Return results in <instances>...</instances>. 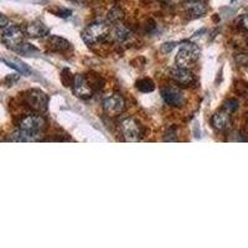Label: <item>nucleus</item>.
I'll list each match as a JSON object with an SVG mask.
<instances>
[{"label": "nucleus", "instance_id": "2eb2a0df", "mask_svg": "<svg viewBox=\"0 0 248 248\" xmlns=\"http://www.w3.org/2000/svg\"><path fill=\"white\" fill-rule=\"evenodd\" d=\"M110 36L112 39L116 41L117 44H123L124 41H127L130 36V31L129 29L125 28L122 24H116V26L113 28L112 32H110Z\"/></svg>", "mask_w": 248, "mask_h": 248}, {"label": "nucleus", "instance_id": "7ed1b4c3", "mask_svg": "<svg viewBox=\"0 0 248 248\" xmlns=\"http://www.w3.org/2000/svg\"><path fill=\"white\" fill-rule=\"evenodd\" d=\"M24 103L36 113H45L48 107V97L45 92L37 88H32L24 93Z\"/></svg>", "mask_w": 248, "mask_h": 248}, {"label": "nucleus", "instance_id": "dca6fc26", "mask_svg": "<svg viewBox=\"0 0 248 248\" xmlns=\"http://www.w3.org/2000/svg\"><path fill=\"white\" fill-rule=\"evenodd\" d=\"M3 62H4V63H6V65L9 66V67L14 68V70H16L17 72L25 75V76H30V75H31L30 67H29L28 65H25L24 62L19 61V60H15V59L6 60V59H3Z\"/></svg>", "mask_w": 248, "mask_h": 248}, {"label": "nucleus", "instance_id": "f257e3e1", "mask_svg": "<svg viewBox=\"0 0 248 248\" xmlns=\"http://www.w3.org/2000/svg\"><path fill=\"white\" fill-rule=\"evenodd\" d=\"M47 122L41 113H32L23 117L19 122V128L9 137V141H39L45 134Z\"/></svg>", "mask_w": 248, "mask_h": 248}, {"label": "nucleus", "instance_id": "cd10ccee", "mask_svg": "<svg viewBox=\"0 0 248 248\" xmlns=\"http://www.w3.org/2000/svg\"><path fill=\"white\" fill-rule=\"evenodd\" d=\"M17 79H19V77H17V76H14V75H10V76L6 77L5 81H9V82H10V86H12V85H13V81H17Z\"/></svg>", "mask_w": 248, "mask_h": 248}, {"label": "nucleus", "instance_id": "20e7f679", "mask_svg": "<svg viewBox=\"0 0 248 248\" xmlns=\"http://www.w3.org/2000/svg\"><path fill=\"white\" fill-rule=\"evenodd\" d=\"M25 31L20 26L9 24L6 28L1 29V43L10 50L16 51L24 44Z\"/></svg>", "mask_w": 248, "mask_h": 248}, {"label": "nucleus", "instance_id": "1a4fd4ad", "mask_svg": "<svg viewBox=\"0 0 248 248\" xmlns=\"http://www.w3.org/2000/svg\"><path fill=\"white\" fill-rule=\"evenodd\" d=\"M170 78L175 83H178V85L183 86V87H190V86L196 83V77L194 76L191 71H189V68H172L170 71Z\"/></svg>", "mask_w": 248, "mask_h": 248}, {"label": "nucleus", "instance_id": "a878e982", "mask_svg": "<svg viewBox=\"0 0 248 248\" xmlns=\"http://www.w3.org/2000/svg\"><path fill=\"white\" fill-rule=\"evenodd\" d=\"M0 20H1V23H0V26H1V29L6 28V26L10 24V21H9L8 19H6L5 15H0Z\"/></svg>", "mask_w": 248, "mask_h": 248}, {"label": "nucleus", "instance_id": "ddd939ff", "mask_svg": "<svg viewBox=\"0 0 248 248\" xmlns=\"http://www.w3.org/2000/svg\"><path fill=\"white\" fill-rule=\"evenodd\" d=\"M25 34L30 37H45L50 35V29L40 20H35L32 23L28 24L25 29Z\"/></svg>", "mask_w": 248, "mask_h": 248}, {"label": "nucleus", "instance_id": "423d86ee", "mask_svg": "<svg viewBox=\"0 0 248 248\" xmlns=\"http://www.w3.org/2000/svg\"><path fill=\"white\" fill-rule=\"evenodd\" d=\"M121 132L124 140L130 143H137L144 136V129L141 124L136 118L129 117L121 122Z\"/></svg>", "mask_w": 248, "mask_h": 248}, {"label": "nucleus", "instance_id": "9d476101", "mask_svg": "<svg viewBox=\"0 0 248 248\" xmlns=\"http://www.w3.org/2000/svg\"><path fill=\"white\" fill-rule=\"evenodd\" d=\"M161 97L165 103L172 107H181L185 103V96L176 87H165L161 90Z\"/></svg>", "mask_w": 248, "mask_h": 248}, {"label": "nucleus", "instance_id": "4be33fe9", "mask_svg": "<svg viewBox=\"0 0 248 248\" xmlns=\"http://www.w3.org/2000/svg\"><path fill=\"white\" fill-rule=\"evenodd\" d=\"M223 108H225V110H227V112L230 113L234 112V110L238 109V102H237L236 99H229V101L225 102Z\"/></svg>", "mask_w": 248, "mask_h": 248}, {"label": "nucleus", "instance_id": "412c9836", "mask_svg": "<svg viewBox=\"0 0 248 248\" xmlns=\"http://www.w3.org/2000/svg\"><path fill=\"white\" fill-rule=\"evenodd\" d=\"M16 51L20 52L21 55H24V56H34V54L37 52V48L34 47L32 45H30V44L24 43Z\"/></svg>", "mask_w": 248, "mask_h": 248}, {"label": "nucleus", "instance_id": "f03ea898", "mask_svg": "<svg viewBox=\"0 0 248 248\" xmlns=\"http://www.w3.org/2000/svg\"><path fill=\"white\" fill-rule=\"evenodd\" d=\"M109 36V26L106 23H93L82 31V40L90 45L103 43Z\"/></svg>", "mask_w": 248, "mask_h": 248}, {"label": "nucleus", "instance_id": "6ab92c4d", "mask_svg": "<svg viewBox=\"0 0 248 248\" xmlns=\"http://www.w3.org/2000/svg\"><path fill=\"white\" fill-rule=\"evenodd\" d=\"M87 79H88V83H90V86L92 87V90L94 91V92H96V91L102 90L103 86H105V81H103V78L97 74H91L90 76H87Z\"/></svg>", "mask_w": 248, "mask_h": 248}, {"label": "nucleus", "instance_id": "bb28decb", "mask_svg": "<svg viewBox=\"0 0 248 248\" xmlns=\"http://www.w3.org/2000/svg\"><path fill=\"white\" fill-rule=\"evenodd\" d=\"M57 16H61V17H66L68 15H71V10H61V12L56 13Z\"/></svg>", "mask_w": 248, "mask_h": 248}, {"label": "nucleus", "instance_id": "aec40b11", "mask_svg": "<svg viewBox=\"0 0 248 248\" xmlns=\"http://www.w3.org/2000/svg\"><path fill=\"white\" fill-rule=\"evenodd\" d=\"M61 81L65 87H70V86L72 87V85H74V81H75V76H72V74H71L70 70L65 68V70H62V72H61Z\"/></svg>", "mask_w": 248, "mask_h": 248}, {"label": "nucleus", "instance_id": "f3484780", "mask_svg": "<svg viewBox=\"0 0 248 248\" xmlns=\"http://www.w3.org/2000/svg\"><path fill=\"white\" fill-rule=\"evenodd\" d=\"M137 90L143 93H149L155 90V83L150 78H141L137 82Z\"/></svg>", "mask_w": 248, "mask_h": 248}, {"label": "nucleus", "instance_id": "393cba45", "mask_svg": "<svg viewBox=\"0 0 248 248\" xmlns=\"http://www.w3.org/2000/svg\"><path fill=\"white\" fill-rule=\"evenodd\" d=\"M175 47V44L174 43H167V44H164L163 46H161L160 51L163 52V54H169L170 51L172 50V48Z\"/></svg>", "mask_w": 248, "mask_h": 248}, {"label": "nucleus", "instance_id": "9b49d317", "mask_svg": "<svg viewBox=\"0 0 248 248\" xmlns=\"http://www.w3.org/2000/svg\"><path fill=\"white\" fill-rule=\"evenodd\" d=\"M211 125L216 132H225L231 127V116L227 110L215 113L211 118Z\"/></svg>", "mask_w": 248, "mask_h": 248}, {"label": "nucleus", "instance_id": "f8f14e48", "mask_svg": "<svg viewBox=\"0 0 248 248\" xmlns=\"http://www.w3.org/2000/svg\"><path fill=\"white\" fill-rule=\"evenodd\" d=\"M184 8H185L186 14L190 19H198V17L203 16L207 13V6L202 1H199V0L187 1V3H185Z\"/></svg>", "mask_w": 248, "mask_h": 248}, {"label": "nucleus", "instance_id": "0eeeda50", "mask_svg": "<svg viewBox=\"0 0 248 248\" xmlns=\"http://www.w3.org/2000/svg\"><path fill=\"white\" fill-rule=\"evenodd\" d=\"M102 107L107 116L118 117L125 109V101L119 93H110L103 98Z\"/></svg>", "mask_w": 248, "mask_h": 248}, {"label": "nucleus", "instance_id": "a211bd4d", "mask_svg": "<svg viewBox=\"0 0 248 248\" xmlns=\"http://www.w3.org/2000/svg\"><path fill=\"white\" fill-rule=\"evenodd\" d=\"M123 19H124V13L121 8H118V6H113L109 12H108V20H109L112 24L121 23Z\"/></svg>", "mask_w": 248, "mask_h": 248}, {"label": "nucleus", "instance_id": "c85d7f7f", "mask_svg": "<svg viewBox=\"0 0 248 248\" xmlns=\"http://www.w3.org/2000/svg\"><path fill=\"white\" fill-rule=\"evenodd\" d=\"M74 1H77V3H83V1H86V0H74Z\"/></svg>", "mask_w": 248, "mask_h": 248}, {"label": "nucleus", "instance_id": "6e6552de", "mask_svg": "<svg viewBox=\"0 0 248 248\" xmlns=\"http://www.w3.org/2000/svg\"><path fill=\"white\" fill-rule=\"evenodd\" d=\"M72 92L78 98L90 99L93 96L94 91L92 90V87L88 83L87 76H85V75H76L74 85H72Z\"/></svg>", "mask_w": 248, "mask_h": 248}, {"label": "nucleus", "instance_id": "4468645a", "mask_svg": "<svg viewBox=\"0 0 248 248\" xmlns=\"http://www.w3.org/2000/svg\"><path fill=\"white\" fill-rule=\"evenodd\" d=\"M47 46L54 52H67L72 48L70 41L60 36H50L47 40Z\"/></svg>", "mask_w": 248, "mask_h": 248}, {"label": "nucleus", "instance_id": "b1692460", "mask_svg": "<svg viewBox=\"0 0 248 248\" xmlns=\"http://www.w3.org/2000/svg\"><path fill=\"white\" fill-rule=\"evenodd\" d=\"M237 62H238V65L241 66H248V55L247 54L238 55V57H237Z\"/></svg>", "mask_w": 248, "mask_h": 248}, {"label": "nucleus", "instance_id": "5701e85b", "mask_svg": "<svg viewBox=\"0 0 248 248\" xmlns=\"http://www.w3.org/2000/svg\"><path fill=\"white\" fill-rule=\"evenodd\" d=\"M238 23H240V26L243 29V30L248 31V14L242 15L238 20Z\"/></svg>", "mask_w": 248, "mask_h": 248}, {"label": "nucleus", "instance_id": "39448f33", "mask_svg": "<svg viewBox=\"0 0 248 248\" xmlns=\"http://www.w3.org/2000/svg\"><path fill=\"white\" fill-rule=\"evenodd\" d=\"M201 54V50L195 44H186L181 46L176 55V66L180 68H190L196 63Z\"/></svg>", "mask_w": 248, "mask_h": 248}]
</instances>
